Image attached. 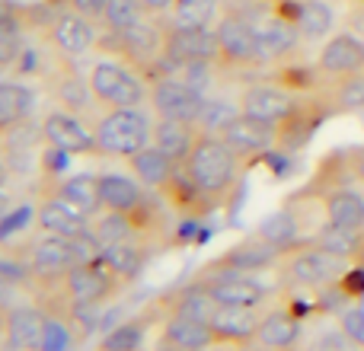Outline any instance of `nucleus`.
<instances>
[{"mask_svg":"<svg viewBox=\"0 0 364 351\" xmlns=\"http://www.w3.org/2000/svg\"><path fill=\"white\" fill-rule=\"evenodd\" d=\"M182 173L192 182L201 205H220L240 185L243 157L230 144H224L220 134H198L188 160L182 163Z\"/></svg>","mask_w":364,"mask_h":351,"instance_id":"obj_1","label":"nucleus"},{"mask_svg":"<svg viewBox=\"0 0 364 351\" xmlns=\"http://www.w3.org/2000/svg\"><path fill=\"white\" fill-rule=\"evenodd\" d=\"M154 125H157V115L144 109H106L93 125L96 153L119 160L134 157L138 151L154 144Z\"/></svg>","mask_w":364,"mask_h":351,"instance_id":"obj_2","label":"nucleus"},{"mask_svg":"<svg viewBox=\"0 0 364 351\" xmlns=\"http://www.w3.org/2000/svg\"><path fill=\"white\" fill-rule=\"evenodd\" d=\"M278 265H282V275L291 284H297V288H336L355 262L307 239V243L282 252V262Z\"/></svg>","mask_w":364,"mask_h":351,"instance_id":"obj_3","label":"nucleus"},{"mask_svg":"<svg viewBox=\"0 0 364 351\" xmlns=\"http://www.w3.org/2000/svg\"><path fill=\"white\" fill-rule=\"evenodd\" d=\"M237 106L243 115H252L259 122L282 128L307 109V99L297 90L284 87V83H250V87H243Z\"/></svg>","mask_w":364,"mask_h":351,"instance_id":"obj_4","label":"nucleus"},{"mask_svg":"<svg viewBox=\"0 0 364 351\" xmlns=\"http://www.w3.org/2000/svg\"><path fill=\"white\" fill-rule=\"evenodd\" d=\"M214 36L220 45V64H227V68H259L262 64L256 23L246 19L243 13H224L214 23Z\"/></svg>","mask_w":364,"mask_h":351,"instance_id":"obj_5","label":"nucleus"},{"mask_svg":"<svg viewBox=\"0 0 364 351\" xmlns=\"http://www.w3.org/2000/svg\"><path fill=\"white\" fill-rule=\"evenodd\" d=\"M151 112L157 119H173V122H188V125H198L201 115H205V93L195 87H188L179 77H157L151 83Z\"/></svg>","mask_w":364,"mask_h":351,"instance_id":"obj_6","label":"nucleus"},{"mask_svg":"<svg viewBox=\"0 0 364 351\" xmlns=\"http://www.w3.org/2000/svg\"><path fill=\"white\" fill-rule=\"evenodd\" d=\"M119 278L112 275V271L100 262H87V265H74V269L68 271V278L61 281L64 288V297H68L70 307L77 310H90V307H100V303H106L109 297L115 294V288H119Z\"/></svg>","mask_w":364,"mask_h":351,"instance_id":"obj_7","label":"nucleus"},{"mask_svg":"<svg viewBox=\"0 0 364 351\" xmlns=\"http://www.w3.org/2000/svg\"><path fill=\"white\" fill-rule=\"evenodd\" d=\"M115 45H119V51L125 55V64H132V68H138V70H147L164 61L166 29L147 13V16H141L134 26L115 32Z\"/></svg>","mask_w":364,"mask_h":351,"instance_id":"obj_8","label":"nucleus"},{"mask_svg":"<svg viewBox=\"0 0 364 351\" xmlns=\"http://www.w3.org/2000/svg\"><path fill=\"white\" fill-rule=\"evenodd\" d=\"M42 141L51 151L64 153V157H83V153H96V134L77 112L68 109H55L42 119Z\"/></svg>","mask_w":364,"mask_h":351,"instance_id":"obj_9","label":"nucleus"},{"mask_svg":"<svg viewBox=\"0 0 364 351\" xmlns=\"http://www.w3.org/2000/svg\"><path fill=\"white\" fill-rule=\"evenodd\" d=\"M316 70L323 80H342L364 70V42L355 38L352 32H333L316 51Z\"/></svg>","mask_w":364,"mask_h":351,"instance_id":"obj_10","label":"nucleus"},{"mask_svg":"<svg viewBox=\"0 0 364 351\" xmlns=\"http://www.w3.org/2000/svg\"><path fill=\"white\" fill-rule=\"evenodd\" d=\"M164 61L173 68L186 64H220V45L214 29H166Z\"/></svg>","mask_w":364,"mask_h":351,"instance_id":"obj_11","label":"nucleus"},{"mask_svg":"<svg viewBox=\"0 0 364 351\" xmlns=\"http://www.w3.org/2000/svg\"><path fill=\"white\" fill-rule=\"evenodd\" d=\"M26 265L32 271V281H64L68 271L74 269V252H70L68 237H51L42 233L38 239H32V246L26 249Z\"/></svg>","mask_w":364,"mask_h":351,"instance_id":"obj_12","label":"nucleus"},{"mask_svg":"<svg viewBox=\"0 0 364 351\" xmlns=\"http://www.w3.org/2000/svg\"><path fill=\"white\" fill-rule=\"evenodd\" d=\"M220 138H224V144H230L233 151L246 160V157H262V153L275 151V147L282 144V128L240 112L230 125L220 128Z\"/></svg>","mask_w":364,"mask_h":351,"instance_id":"obj_13","label":"nucleus"},{"mask_svg":"<svg viewBox=\"0 0 364 351\" xmlns=\"http://www.w3.org/2000/svg\"><path fill=\"white\" fill-rule=\"evenodd\" d=\"M205 291L220 307H262L269 301V288L256 275H246V271L220 269V275L205 281Z\"/></svg>","mask_w":364,"mask_h":351,"instance_id":"obj_14","label":"nucleus"},{"mask_svg":"<svg viewBox=\"0 0 364 351\" xmlns=\"http://www.w3.org/2000/svg\"><path fill=\"white\" fill-rule=\"evenodd\" d=\"M36 224H38V230L51 233V237H74V233L87 230L93 224V214L83 211L74 201H68L64 195L48 192L36 205Z\"/></svg>","mask_w":364,"mask_h":351,"instance_id":"obj_15","label":"nucleus"},{"mask_svg":"<svg viewBox=\"0 0 364 351\" xmlns=\"http://www.w3.org/2000/svg\"><path fill=\"white\" fill-rule=\"evenodd\" d=\"M48 313L32 303H13L4 313V339L13 351H42Z\"/></svg>","mask_w":364,"mask_h":351,"instance_id":"obj_16","label":"nucleus"},{"mask_svg":"<svg viewBox=\"0 0 364 351\" xmlns=\"http://www.w3.org/2000/svg\"><path fill=\"white\" fill-rule=\"evenodd\" d=\"M252 23H256L259 48H262V64H278L301 48V32L284 13H265L262 19H252Z\"/></svg>","mask_w":364,"mask_h":351,"instance_id":"obj_17","label":"nucleus"},{"mask_svg":"<svg viewBox=\"0 0 364 351\" xmlns=\"http://www.w3.org/2000/svg\"><path fill=\"white\" fill-rule=\"evenodd\" d=\"M48 42L61 51V58H80L96 45V23L74 10H64L48 23Z\"/></svg>","mask_w":364,"mask_h":351,"instance_id":"obj_18","label":"nucleus"},{"mask_svg":"<svg viewBox=\"0 0 364 351\" xmlns=\"http://www.w3.org/2000/svg\"><path fill=\"white\" fill-rule=\"evenodd\" d=\"M291 6H278V13L297 26L304 42H326L336 32V10L326 0H288Z\"/></svg>","mask_w":364,"mask_h":351,"instance_id":"obj_19","label":"nucleus"},{"mask_svg":"<svg viewBox=\"0 0 364 351\" xmlns=\"http://www.w3.org/2000/svg\"><path fill=\"white\" fill-rule=\"evenodd\" d=\"M259 310L256 307H214L211 326L214 342H227V345H246V342H256V329H259Z\"/></svg>","mask_w":364,"mask_h":351,"instance_id":"obj_20","label":"nucleus"},{"mask_svg":"<svg viewBox=\"0 0 364 351\" xmlns=\"http://www.w3.org/2000/svg\"><path fill=\"white\" fill-rule=\"evenodd\" d=\"M304 339V323L294 310H269V313L259 320L256 329V342L265 351H297Z\"/></svg>","mask_w":364,"mask_h":351,"instance_id":"obj_21","label":"nucleus"},{"mask_svg":"<svg viewBox=\"0 0 364 351\" xmlns=\"http://www.w3.org/2000/svg\"><path fill=\"white\" fill-rule=\"evenodd\" d=\"M323 220L342 230H364V192L346 182L323 192Z\"/></svg>","mask_w":364,"mask_h":351,"instance_id":"obj_22","label":"nucleus"},{"mask_svg":"<svg viewBox=\"0 0 364 351\" xmlns=\"http://www.w3.org/2000/svg\"><path fill=\"white\" fill-rule=\"evenodd\" d=\"M100 207L102 211H115V214H134L141 205L147 201V192L134 176L125 173H100Z\"/></svg>","mask_w":364,"mask_h":351,"instance_id":"obj_23","label":"nucleus"},{"mask_svg":"<svg viewBox=\"0 0 364 351\" xmlns=\"http://www.w3.org/2000/svg\"><path fill=\"white\" fill-rule=\"evenodd\" d=\"M132 176L141 182V185L147 188V192H160V188H170L173 179L179 176V163L176 160H170L164 151H157V147H144V151H138L134 157L125 160Z\"/></svg>","mask_w":364,"mask_h":351,"instance_id":"obj_24","label":"nucleus"},{"mask_svg":"<svg viewBox=\"0 0 364 351\" xmlns=\"http://www.w3.org/2000/svg\"><path fill=\"white\" fill-rule=\"evenodd\" d=\"M304 233H310V230H307L304 217L294 211V207L272 211L269 217H262V220H259V227H256V237L265 239L269 246H275L278 252H288V249H294V246L307 243V239H304Z\"/></svg>","mask_w":364,"mask_h":351,"instance_id":"obj_25","label":"nucleus"},{"mask_svg":"<svg viewBox=\"0 0 364 351\" xmlns=\"http://www.w3.org/2000/svg\"><path fill=\"white\" fill-rule=\"evenodd\" d=\"M164 345L173 351H205L214 345V333L205 320L173 313L164 326Z\"/></svg>","mask_w":364,"mask_h":351,"instance_id":"obj_26","label":"nucleus"},{"mask_svg":"<svg viewBox=\"0 0 364 351\" xmlns=\"http://www.w3.org/2000/svg\"><path fill=\"white\" fill-rule=\"evenodd\" d=\"M282 262V252L275 246H269L265 239H259L252 233L250 239H243L240 246H233L227 256H220V269L227 271H246V275H256V271L269 269V265Z\"/></svg>","mask_w":364,"mask_h":351,"instance_id":"obj_27","label":"nucleus"},{"mask_svg":"<svg viewBox=\"0 0 364 351\" xmlns=\"http://www.w3.org/2000/svg\"><path fill=\"white\" fill-rule=\"evenodd\" d=\"M48 87H51V96L58 99V106H64L68 112L80 115L83 109L90 106V102H96L93 93H90V83L83 80V77L77 74V70L70 68L68 61H61L55 70H51Z\"/></svg>","mask_w":364,"mask_h":351,"instance_id":"obj_28","label":"nucleus"},{"mask_svg":"<svg viewBox=\"0 0 364 351\" xmlns=\"http://www.w3.org/2000/svg\"><path fill=\"white\" fill-rule=\"evenodd\" d=\"M32 109H36V93L26 83L0 80V138H6L13 128L26 125Z\"/></svg>","mask_w":364,"mask_h":351,"instance_id":"obj_29","label":"nucleus"},{"mask_svg":"<svg viewBox=\"0 0 364 351\" xmlns=\"http://www.w3.org/2000/svg\"><path fill=\"white\" fill-rule=\"evenodd\" d=\"M195 141H198V125L173 122V119H157V125H154V147L164 151L170 160H176L179 166L188 160Z\"/></svg>","mask_w":364,"mask_h":351,"instance_id":"obj_30","label":"nucleus"},{"mask_svg":"<svg viewBox=\"0 0 364 351\" xmlns=\"http://www.w3.org/2000/svg\"><path fill=\"white\" fill-rule=\"evenodd\" d=\"M128 74H132V64L125 61H96L87 74V83H90V93L100 106L112 109L115 99H119L122 87H125Z\"/></svg>","mask_w":364,"mask_h":351,"instance_id":"obj_31","label":"nucleus"},{"mask_svg":"<svg viewBox=\"0 0 364 351\" xmlns=\"http://www.w3.org/2000/svg\"><path fill=\"white\" fill-rule=\"evenodd\" d=\"M166 19L173 29H214L220 19V0H176Z\"/></svg>","mask_w":364,"mask_h":351,"instance_id":"obj_32","label":"nucleus"},{"mask_svg":"<svg viewBox=\"0 0 364 351\" xmlns=\"http://www.w3.org/2000/svg\"><path fill=\"white\" fill-rule=\"evenodd\" d=\"M144 262H147V252H144V246L138 243V237L102 249V265H106L119 281H132V278L144 269Z\"/></svg>","mask_w":364,"mask_h":351,"instance_id":"obj_33","label":"nucleus"},{"mask_svg":"<svg viewBox=\"0 0 364 351\" xmlns=\"http://www.w3.org/2000/svg\"><path fill=\"white\" fill-rule=\"evenodd\" d=\"M51 192L64 195L68 201H74V205H80L83 211L90 214H100V182H96V176L90 173H74V176H64L61 182H58Z\"/></svg>","mask_w":364,"mask_h":351,"instance_id":"obj_34","label":"nucleus"},{"mask_svg":"<svg viewBox=\"0 0 364 351\" xmlns=\"http://www.w3.org/2000/svg\"><path fill=\"white\" fill-rule=\"evenodd\" d=\"M361 239H364V230H342V227L323 224L320 230L310 237V243H316V246H323V249L355 262V259H358V249H361Z\"/></svg>","mask_w":364,"mask_h":351,"instance_id":"obj_35","label":"nucleus"},{"mask_svg":"<svg viewBox=\"0 0 364 351\" xmlns=\"http://www.w3.org/2000/svg\"><path fill=\"white\" fill-rule=\"evenodd\" d=\"M90 230L96 233V239L106 246H115V243H125V239H134L138 237V224L132 220V214H115V211H102L100 217L90 224Z\"/></svg>","mask_w":364,"mask_h":351,"instance_id":"obj_36","label":"nucleus"},{"mask_svg":"<svg viewBox=\"0 0 364 351\" xmlns=\"http://www.w3.org/2000/svg\"><path fill=\"white\" fill-rule=\"evenodd\" d=\"M326 106H333L336 112H361L364 109V70L329 83Z\"/></svg>","mask_w":364,"mask_h":351,"instance_id":"obj_37","label":"nucleus"},{"mask_svg":"<svg viewBox=\"0 0 364 351\" xmlns=\"http://www.w3.org/2000/svg\"><path fill=\"white\" fill-rule=\"evenodd\" d=\"M26 55V29L19 23V16L0 19V74L10 68H16Z\"/></svg>","mask_w":364,"mask_h":351,"instance_id":"obj_38","label":"nucleus"},{"mask_svg":"<svg viewBox=\"0 0 364 351\" xmlns=\"http://www.w3.org/2000/svg\"><path fill=\"white\" fill-rule=\"evenodd\" d=\"M141 16H147V10H144V4H141V0H109L106 16H102V26H106V29L115 36V32L134 26Z\"/></svg>","mask_w":364,"mask_h":351,"instance_id":"obj_39","label":"nucleus"},{"mask_svg":"<svg viewBox=\"0 0 364 351\" xmlns=\"http://www.w3.org/2000/svg\"><path fill=\"white\" fill-rule=\"evenodd\" d=\"M68 243H70V252H74V262L77 265H87V262H100L102 259V243L96 239V233L90 230H80V233H74V237H68Z\"/></svg>","mask_w":364,"mask_h":351,"instance_id":"obj_40","label":"nucleus"},{"mask_svg":"<svg viewBox=\"0 0 364 351\" xmlns=\"http://www.w3.org/2000/svg\"><path fill=\"white\" fill-rule=\"evenodd\" d=\"M29 224H36V207L32 205H13L10 214L0 220V246H6L19 230H26Z\"/></svg>","mask_w":364,"mask_h":351,"instance_id":"obj_41","label":"nucleus"},{"mask_svg":"<svg viewBox=\"0 0 364 351\" xmlns=\"http://www.w3.org/2000/svg\"><path fill=\"white\" fill-rule=\"evenodd\" d=\"M141 345V323H122L100 342V351H134Z\"/></svg>","mask_w":364,"mask_h":351,"instance_id":"obj_42","label":"nucleus"},{"mask_svg":"<svg viewBox=\"0 0 364 351\" xmlns=\"http://www.w3.org/2000/svg\"><path fill=\"white\" fill-rule=\"evenodd\" d=\"M237 115H240V106H230V102H208L198 125L205 128V134H220V128L230 125Z\"/></svg>","mask_w":364,"mask_h":351,"instance_id":"obj_43","label":"nucleus"},{"mask_svg":"<svg viewBox=\"0 0 364 351\" xmlns=\"http://www.w3.org/2000/svg\"><path fill=\"white\" fill-rule=\"evenodd\" d=\"M74 345V333L64 320L48 316V326H45V339H42V351H70Z\"/></svg>","mask_w":364,"mask_h":351,"instance_id":"obj_44","label":"nucleus"},{"mask_svg":"<svg viewBox=\"0 0 364 351\" xmlns=\"http://www.w3.org/2000/svg\"><path fill=\"white\" fill-rule=\"evenodd\" d=\"M339 329L355 342V345L364 348V307L361 303H352L339 313Z\"/></svg>","mask_w":364,"mask_h":351,"instance_id":"obj_45","label":"nucleus"},{"mask_svg":"<svg viewBox=\"0 0 364 351\" xmlns=\"http://www.w3.org/2000/svg\"><path fill=\"white\" fill-rule=\"evenodd\" d=\"M32 281V271L29 265L16 262V259H0V288H19V284Z\"/></svg>","mask_w":364,"mask_h":351,"instance_id":"obj_46","label":"nucleus"},{"mask_svg":"<svg viewBox=\"0 0 364 351\" xmlns=\"http://www.w3.org/2000/svg\"><path fill=\"white\" fill-rule=\"evenodd\" d=\"M314 351H364V348H361V345H355V342L348 339V335L342 333L339 326H336V329H326V333L316 335Z\"/></svg>","mask_w":364,"mask_h":351,"instance_id":"obj_47","label":"nucleus"},{"mask_svg":"<svg viewBox=\"0 0 364 351\" xmlns=\"http://www.w3.org/2000/svg\"><path fill=\"white\" fill-rule=\"evenodd\" d=\"M106 6H109V0H68V10L80 13V16L93 19V23H102V16H106Z\"/></svg>","mask_w":364,"mask_h":351,"instance_id":"obj_48","label":"nucleus"},{"mask_svg":"<svg viewBox=\"0 0 364 351\" xmlns=\"http://www.w3.org/2000/svg\"><path fill=\"white\" fill-rule=\"evenodd\" d=\"M342 29L352 32L355 38H361L364 42V4H352L346 10V16H342Z\"/></svg>","mask_w":364,"mask_h":351,"instance_id":"obj_49","label":"nucleus"},{"mask_svg":"<svg viewBox=\"0 0 364 351\" xmlns=\"http://www.w3.org/2000/svg\"><path fill=\"white\" fill-rule=\"evenodd\" d=\"M346 160H348V173H352V179L364 188V144L352 147V151L346 153Z\"/></svg>","mask_w":364,"mask_h":351,"instance_id":"obj_50","label":"nucleus"},{"mask_svg":"<svg viewBox=\"0 0 364 351\" xmlns=\"http://www.w3.org/2000/svg\"><path fill=\"white\" fill-rule=\"evenodd\" d=\"M144 4V10L151 13V16H160V13H170V6L176 4V0H141Z\"/></svg>","mask_w":364,"mask_h":351,"instance_id":"obj_51","label":"nucleus"},{"mask_svg":"<svg viewBox=\"0 0 364 351\" xmlns=\"http://www.w3.org/2000/svg\"><path fill=\"white\" fill-rule=\"evenodd\" d=\"M10 179H13V166H10V160H6L4 147H0V188H6Z\"/></svg>","mask_w":364,"mask_h":351,"instance_id":"obj_52","label":"nucleus"},{"mask_svg":"<svg viewBox=\"0 0 364 351\" xmlns=\"http://www.w3.org/2000/svg\"><path fill=\"white\" fill-rule=\"evenodd\" d=\"M10 207H13V198L6 195V188H0V220L10 214Z\"/></svg>","mask_w":364,"mask_h":351,"instance_id":"obj_53","label":"nucleus"},{"mask_svg":"<svg viewBox=\"0 0 364 351\" xmlns=\"http://www.w3.org/2000/svg\"><path fill=\"white\" fill-rule=\"evenodd\" d=\"M6 16H16V13H13V4L10 0H0V19H6Z\"/></svg>","mask_w":364,"mask_h":351,"instance_id":"obj_54","label":"nucleus"},{"mask_svg":"<svg viewBox=\"0 0 364 351\" xmlns=\"http://www.w3.org/2000/svg\"><path fill=\"white\" fill-rule=\"evenodd\" d=\"M358 265H364V239H361V249H358V259H355Z\"/></svg>","mask_w":364,"mask_h":351,"instance_id":"obj_55","label":"nucleus"},{"mask_svg":"<svg viewBox=\"0 0 364 351\" xmlns=\"http://www.w3.org/2000/svg\"><path fill=\"white\" fill-rule=\"evenodd\" d=\"M0 342H4V316H0Z\"/></svg>","mask_w":364,"mask_h":351,"instance_id":"obj_56","label":"nucleus"},{"mask_svg":"<svg viewBox=\"0 0 364 351\" xmlns=\"http://www.w3.org/2000/svg\"><path fill=\"white\" fill-rule=\"evenodd\" d=\"M352 4H364V0H352Z\"/></svg>","mask_w":364,"mask_h":351,"instance_id":"obj_57","label":"nucleus"}]
</instances>
